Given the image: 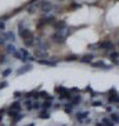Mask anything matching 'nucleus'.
<instances>
[{
	"label": "nucleus",
	"instance_id": "1",
	"mask_svg": "<svg viewBox=\"0 0 119 126\" xmlns=\"http://www.w3.org/2000/svg\"><path fill=\"white\" fill-rule=\"evenodd\" d=\"M90 50H98V51L104 53V54H109L111 51L116 50V43L112 39H103V40L97 42L96 45H91L89 46Z\"/></svg>",
	"mask_w": 119,
	"mask_h": 126
},
{
	"label": "nucleus",
	"instance_id": "2",
	"mask_svg": "<svg viewBox=\"0 0 119 126\" xmlns=\"http://www.w3.org/2000/svg\"><path fill=\"white\" fill-rule=\"evenodd\" d=\"M56 21H57V15H54V14H42L40 18L37 19V29L42 31L43 26L53 25Z\"/></svg>",
	"mask_w": 119,
	"mask_h": 126
},
{
	"label": "nucleus",
	"instance_id": "3",
	"mask_svg": "<svg viewBox=\"0 0 119 126\" xmlns=\"http://www.w3.org/2000/svg\"><path fill=\"white\" fill-rule=\"evenodd\" d=\"M18 35H19V37L21 39H29V37H33L35 35H33V32L26 26V24L24 22V21H21V22L18 24Z\"/></svg>",
	"mask_w": 119,
	"mask_h": 126
},
{
	"label": "nucleus",
	"instance_id": "4",
	"mask_svg": "<svg viewBox=\"0 0 119 126\" xmlns=\"http://www.w3.org/2000/svg\"><path fill=\"white\" fill-rule=\"evenodd\" d=\"M54 4L48 0H40V4H39V10H40L42 14H50V13L54 10Z\"/></svg>",
	"mask_w": 119,
	"mask_h": 126
},
{
	"label": "nucleus",
	"instance_id": "5",
	"mask_svg": "<svg viewBox=\"0 0 119 126\" xmlns=\"http://www.w3.org/2000/svg\"><path fill=\"white\" fill-rule=\"evenodd\" d=\"M51 42H54L56 45H64L67 42V36L64 31H54V33L51 35Z\"/></svg>",
	"mask_w": 119,
	"mask_h": 126
},
{
	"label": "nucleus",
	"instance_id": "6",
	"mask_svg": "<svg viewBox=\"0 0 119 126\" xmlns=\"http://www.w3.org/2000/svg\"><path fill=\"white\" fill-rule=\"evenodd\" d=\"M7 115L11 118V125H15L18 123L19 121H22L25 118V115L22 112H17V111H11V110H7Z\"/></svg>",
	"mask_w": 119,
	"mask_h": 126
},
{
	"label": "nucleus",
	"instance_id": "7",
	"mask_svg": "<svg viewBox=\"0 0 119 126\" xmlns=\"http://www.w3.org/2000/svg\"><path fill=\"white\" fill-rule=\"evenodd\" d=\"M108 97V103L112 104V105H116V104H119V93L116 92V89H111L109 92H108L107 94Z\"/></svg>",
	"mask_w": 119,
	"mask_h": 126
},
{
	"label": "nucleus",
	"instance_id": "8",
	"mask_svg": "<svg viewBox=\"0 0 119 126\" xmlns=\"http://www.w3.org/2000/svg\"><path fill=\"white\" fill-rule=\"evenodd\" d=\"M90 67H93V68H100V69H111L114 65L112 64H105L104 61H101V60H96V61H91V63L89 64Z\"/></svg>",
	"mask_w": 119,
	"mask_h": 126
},
{
	"label": "nucleus",
	"instance_id": "9",
	"mask_svg": "<svg viewBox=\"0 0 119 126\" xmlns=\"http://www.w3.org/2000/svg\"><path fill=\"white\" fill-rule=\"evenodd\" d=\"M32 68H33V64L32 63H25L24 65H21V67L17 69L15 75H17V76H21V75H24V74H26V72L32 71Z\"/></svg>",
	"mask_w": 119,
	"mask_h": 126
},
{
	"label": "nucleus",
	"instance_id": "10",
	"mask_svg": "<svg viewBox=\"0 0 119 126\" xmlns=\"http://www.w3.org/2000/svg\"><path fill=\"white\" fill-rule=\"evenodd\" d=\"M75 118L79 123H85L89 122V111H78L75 114Z\"/></svg>",
	"mask_w": 119,
	"mask_h": 126
},
{
	"label": "nucleus",
	"instance_id": "11",
	"mask_svg": "<svg viewBox=\"0 0 119 126\" xmlns=\"http://www.w3.org/2000/svg\"><path fill=\"white\" fill-rule=\"evenodd\" d=\"M96 58V54L94 53H87V54H83V56H79V63L83 64H90L93 60Z\"/></svg>",
	"mask_w": 119,
	"mask_h": 126
},
{
	"label": "nucleus",
	"instance_id": "12",
	"mask_svg": "<svg viewBox=\"0 0 119 126\" xmlns=\"http://www.w3.org/2000/svg\"><path fill=\"white\" fill-rule=\"evenodd\" d=\"M37 64L40 65H46V67H57L58 61L57 60H48V58H43V60H36Z\"/></svg>",
	"mask_w": 119,
	"mask_h": 126
},
{
	"label": "nucleus",
	"instance_id": "13",
	"mask_svg": "<svg viewBox=\"0 0 119 126\" xmlns=\"http://www.w3.org/2000/svg\"><path fill=\"white\" fill-rule=\"evenodd\" d=\"M108 58L112 65H119V50H114L108 54Z\"/></svg>",
	"mask_w": 119,
	"mask_h": 126
},
{
	"label": "nucleus",
	"instance_id": "14",
	"mask_svg": "<svg viewBox=\"0 0 119 126\" xmlns=\"http://www.w3.org/2000/svg\"><path fill=\"white\" fill-rule=\"evenodd\" d=\"M53 29L54 31H65V28H67V22H65V21H64V19H58L57 18V21L54 24H53Z\"/></svg>",
	"mask_w": 119,
	"mask_h": 126
},
{
	"label": "nucleus",
	"instance_id": "15",
	"mask_svg": "<svg viewBox=\"0 0 119 126\" xmlns=\"http://www.w3.org/2000/svg\"><path fill=\"white\" fill-rule=\"evenodd\" d=\"M33 56L36 57V60H43L48 57L47 50H42V48H33Z\"/></svg>",
	"mask_w": 119,
	"mask_h": 126
},
{
	"label": "nucleus",
	"instance_id": "16",
	"mask_svg": "<svg viewBox=\"0 0 119 126\" xmlns=\"http://www.w3.org/2000/svg\"><path fill=\"white\" fill-rule=\"evenodd\" d=\"M7 110H11V111H17V112H21L22 111V104H21V101L17 98V100H14L10 105L7 107Z\"/></svg>",
	"mask_w": 119,
	"mask_h": 126
},
{
	"label": "nucleus",
	"instance_id": "17",
	"mask_svg": "<svg viewBox=\"0 0 119 126\" xmlns=\"http://www.w3.org/2000/svg\"><path fill=\"white\" fill-rule=\"evenodd\" d=\"M1 37H4L6 40H8L10 43H14L15 42V33L13 32V31H4V32H1Z\"/></svg>",
	"mask_w": 119,
	"mask_h": 126
},
{
	"label": "nucleus",
	"instance_id": "18",
	"mask_svg": "<svg viewBox=\"0 0 119 126\" xmlns=\"http://www.w3.org/2000/svg\"><path fill=\"white\" fill-rule=\"evenodd\" d=\"M17 50H18V48L15 47L14 43H6V46H4V51L7 53V54H10V56H13Z\"/></svg>",
	"mask_w": 119,
	"mask_h": 126
},
{
	"label": "nucleus",
	"instance_id": "19",
	"mask_svg": "<svg viewBox=\"0 0 119 126\" xmlns=\"http://www.w3.org/2000/svg\"><path fill=\"white\" fill-rule=\"evenodd\" d=\"M96 126H115V123L111 121V118L108 116V118H101L100 122H97Z\"/></svg>",
	"mask_w": 119,
	"mask_h": 126
},
{
	"label": "nucleus",
	"instance_id": "20",
	"mask_svg": "<svg viewBox=\"0 0 119 126\" xmlns=\"http://www.w3.org/2000/svg\"><path fill=\"white\" fill-rule=\"evenodd\" d=\"M69 101H71V104L74 105V107H78L79 104L82 103V96H80V93H78V94H74V96H72V98H71Z\"/></svg>",
	"mask_w": 119,
	"mask_h": 126
},
{
	"label": "nucleus",
	"instance_id": "21",
	"mask_svg": "<svg viewBox=\"0 0 119 126\" xmlns=\"http://www.w3.org/2000/svg\"><path fill=\"white\" fill-rule=\"evenodd\" d=\"M50 108H54V100H43L42 101L40 110H50Z\"/></svg>",
	"mask_w": 119,
	"mask_h": 126
},
{
	"label": "nucleus",
	"instance_id": "22",
	"mask_svg": "<svg viewBox=\"0 0 119 126\" xmlns=\"http://www.w3.org/2000/svg\"><path fill=\"white\" fill-rule=\"evenodd\" d=\"M74 105H72L71 104V101H67V103L64 104V107H62V110H64V112H65V114H72V112H74Z\"/></svg>",
	"mask_w": 119,
	"mask_h": 126
},
{
	"label": "nucleus",
	"instance_id": "23",
	"mask_svg": "<svg viewBox=\"0 0 119 126\" xmlns=\"http://www.w3.org/2000/svg\"><path fill=\"white\" fill-rule=\"evenodd\" d=\"M40 119H50V110H40L39 111V115H37Z\"/></svg>",
	"mask_w": 119,
	"mask_h": 126
},
{
	"label": "nucleus",
	"instance_id": "24",
	"mask_svg": "<svg viewBox=\"0 0 119 126\" xmlns=\"http://www.w3.org/2000/svg\"><path fill=\"white\" fill-rule=\"evenodd\" d=\"M22 43H24L25 47H35V36L29 37V39H24Z\"/></svg>",
	"mask_w": 119,
	"mask_h": 126
},
{
	"label": "nucleus",
	"instance_id": "25",
	"mask_svg": "<svg viewBox=\"0 0 119 126\" xmlns=\"http://www.w3.org/2000/svg\"><path fill=\"white\" fill-rule=\"evenodd\" d=\"M65 61L67 63H74V61H79V56L78 54H68L65 57Z\"/></svg>",
	"mask_w": 119,
	"mask_h": 126
},
{
	"label": "nucleus",
	"instance_id": "26",
	"mask_svg": "<svg viewBox=\"0 0 119 126\" xmlns=\"http://www.w3.org/2000/svg\"><path fill=\"white\" fill-rule=\"evenodd\" d=\"M109 118H111V121L115 123V125L119 123V112H114V111L109 112Z\"/></svg>",
	"mask_w": 119,
	"mask_h": 126
},
{
	"label": "nucleus",
	"instance_id": "27",
	"mask_svg": "<svg viewBox=\"0 0 119 126\" xmlns=\"http://www.w3.org/2000/svg\"><path fill=\"white\" fill-rule=\"evenodd\" d=\"M11 74H13V68H6L4 71H1V78L6 79V78H8Z\"/></svg>",
	"mask_w": 119,
	"mask_h": 126
},
{
	"label": "nucleus",
	"instance_id": "28",
	"mask_svg": "<svg viewBox=\"0 0 119 126\" xmlns=\"http://www.w3.org/2000/svg\"><path fill=\"white\" fill-rule=\"evenodd\" d=\"M80 7H82V4H80V3L74 1V3H71V6L68 7V10H69V11H74V10H78V8H80Z\"/></svg>",
	"mask_w": 119,
	"mask_h": 126
},
{
	"label": "nucleus",
	"instance_id": "29",
	"mask_svg": "<svg viewBox=\"0 0 119 126\" xmlns=\"http://www.w3.org/2000/svg\"><path fill=\"white\" fill-rule=\"evenodd\" d=\"M7 53L4 51L3 54H0V65H4V64H7Z\"/></svg>",
	"mask_w": 119,
	"mask_h": 126
},
{
	"label": "nucleus",
	"instance_id": "30",
	"mask_svg": "<svg viewBox=\"0 0 119 126\" xmlns=\"http://www.w3.org/2000/svg\"><path fill=\"white\" fill-rule=\"evenodd\" d=\"M91 105H93V107H103V105H104V104H103V101L94 100V101H91Z\"/></svg>",
	"mask_w": 119,
	"mask_h": 126
},
{
	"label": "nucleus",
	"instance_id": "31",
	"mask_svg": "<svg viewBox=\"0 0 119 126\" xmlns=\"http://www.w3.org/2000/svg\"><path fill=\"white\" fill-rule=\"evenodd\" d=\"M7 114V108H4V110H0V121L4 118V115Z\"/></svg>",
	"mask_w": 119,
	"mask_h": 126
},
{
	"label": "nucleus",
	"instance_id": "32",
	"mask_svg": "<svg viewBox=\"0 0 119 126\" xmlns=\"http://www.w3.org/2000/svg\"><path fill=\"white\" fill-rule=\"evenodd\" d=\"M7 86H8V82H6V80L0 82V90H1V89H6Z\"/></svg>",
	"mask_w": 119,
	"mask_h": 126
},
{
	"label": "nucleus",
	"instance_id": "33",
	"mask_svg": "<svg viewBox=\"0 0 119 126\" xmlns=\"http://www.w3.org/2000/svg\"><path fill=\"white\" fill-rule=\"evenodd\" d=\"M4 31H6V22L0 21V32H4Z\"/></svg>",
	"mask_w": 119,
	"mask_h": 126
},
{
	"label": "nucleus",
	"instance_id": "34",
	"mask_svg": "<svg viewBox=\"0 0 119 126\" xmlns=\"http://www.w3.org/2000/svg\"><path fill=\"white\" fill-rule=\"evenodd\" d=\"M19 97H24V93L22 92H15L14 93V98H19Z\"/></svg>",
	"mask_w": 119,
	"mask_h": 126
},
{
	"label": "nucleus",
	"instance_id": "35",
	"mask_svg": "<svg viewBox=\"0 0 119 126\" xmlns=\"http://www.w3.org/2000/svg\"><path fill=\"white\" fill-rule=\"evenodd\" d=\"M26 126H35L33 123H29V125H26Z\"/></svg>",
	"mask_w": 119,
	"mask_h": 126
},
{
	"label": "nucleus",
	"instance_id": "36",
	"mask_svg": "<svg viewBox=\"0 0 119 126\" xmlns=\"http://www.w3.org/2000/svg\"><path fill=\"white\" fill-rule=\"evenodd\" d=\"M116 47H118V48H119V42H118V43H116Z\"/></svg>",
	"mask_w": 119,
	"mask_h": 126
},
{
	"label": "nucleus",
	"instance_id": "37",
	"mask_svg": "<svg viewBox=\"0 0 119 126\" xmlns=\"http://www.w3.org/2000/svg\"><path fill=\"white\" fill-rule=\"evenodd\" d=\"M0 126H6V125H0Z\"/></svg>",
	"mask_w": 119,
	"mask_h": 126
}]
</instances>
